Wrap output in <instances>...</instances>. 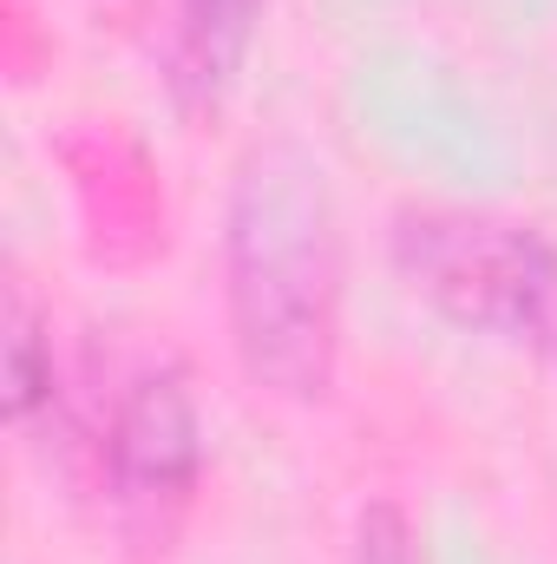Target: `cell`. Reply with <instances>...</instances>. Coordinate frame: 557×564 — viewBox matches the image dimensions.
Returning <instances> with one entry per match:
<instances>
[{
  "instance_id": "7a4b0ae2",
  "label": "cell",
  "mask_w": 557,
  "mask_h": 564,
  "mask_svg": "<svg viewBox=\"0 0 557 564\" xmlns=\"http://www.w3.org/2000/svg\"><path fill=\"white\" fill-rule=\"evenodd\" d=\"M394 263L446 322L557 361V243L459 204H407L394 217Z\"/></svg>"
},
{
  "instance_id": "3957f363",
  "label": "cell",
  "mask_w": 557,
  "mask_h": 564,
  "mask_svg": "<svg viewBox=\"0 0 557 564\" xmlns=\"http://www.w3.org/2000/svg\"><path fill=\"white\" fill-rule=\"evenodd\" d=\"M92 479L132 545H164L204 479V421L184 368L139 361L112 381L86 440Z\"/></svg>"
},
{
  "instance_id": "8992f818",
  "label": "cell",
  "mask_w": 557,
  "mask_h": 564,
  "mask_svg": "<svg viewBox=\"0 0 557 564\" xmlns=\"http://www.w3.org/2000/svg\"><path fill=\"white\" fill-rule=\"evenodd\" d=\"M354 564H419V539L394 499H374L354 519Z\"/></svg>"
},
{
  "instance_id": "6da1fadb",
  "label": "cell",
  "mask_w": 557,
  "mask_h": 564,
  "mask_svg": "<svg viewBox=\"0 0 557 564\" xmlns=\"http://www.w3.org/2000/svg\"><path fill=\"white\" fill-rule=\"evenodd\" d=\"M341 204L302 139H256L223 197V315L256 388L328 401L341 368Z\"/></svg>"
},
{
  "instance_id": "277c9868",
  "label": "cell",
  "mask_w": 557,
  "mask_h": 564,
  "mask_svg": "<svg viewBox=\"0 0 557 564\" xmlns=\"http://www.w3.org/2000/svg\"><path fill=\"white\" fill-rule=\"evenodd\" d=\"M256 13H263V0H177L171 46H164V86L184 112H210L230 93V79L256 40Z\"/></svg>"
},
{
  "instance_id": "5b68a950",
  "label": "cell",
  "mask_w": 557,
  "mask_h": 564,
  "mask_svg": "<svg viewBox=\"0 0 557 564\" xmlns=\"http://www.w3.org/2000/svg\"><path fill=\"white\" fill-rule=\"evenodd\" d=\"M7 408H13V426L20 433L59 426V414H66V375H59L53 335L26 308V295L7 302Z\"/></svg>"
}]
</instances>
